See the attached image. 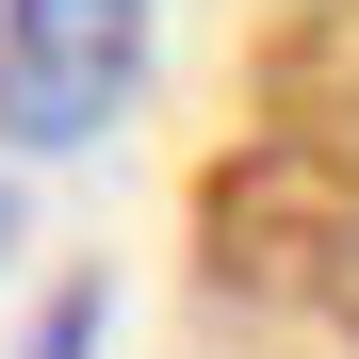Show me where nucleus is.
Returning <instances> with one entry per match:
<instances>
[{"label": "nucleus", "mask_w": 359, "mask_h": 359, "mask_svg": "<svg viewBox=\"0 0 359 359\" xmlns=\"http://www.w3.org/2000/svg\"><path fill=\"white\" fill-rule=\"evenodd\" d=\"M147 98V0H0V147H98Z\"/></svg>", "instance_id": "f257e3e1"}, {"label": "nucleus", "mask_w": 359, "mask_h": 359, "mask_svg": "<svg viewBox=\"0 0 359 359\" xmlns=\"http://www.w3.org/2000/svg\"><path fill=\"white\" fill-rule=\"evenodd\" d=\"M82 343H98V278H82V294H49V327H33V359H82Z\"/></svg>", "instance_id": "f03ea898"}, {"label": "nucleus", "mask_w": 359, "mask_h": 359, "mask_svg": "<svg viewBox=\"0 0 359 359\" xmlns=\"http://www.w3.org/2000/svg\"><path fill=\"white\" fill-rule=\"evenodd\" d=\"M0 262H17V180H0Z\"/></svg>", "instance_id": "7ed1b4c3"}]
</instances>
